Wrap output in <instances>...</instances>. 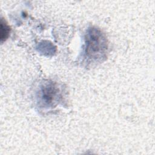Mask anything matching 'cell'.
Returning <instances> with one entry per match:
<instances>
[{
	"label": "cell",
	"mask_w": 155,
	"mask_h": 155,
	"mask_svg": "<svg viewBox=\"0 0 155 155\" xmlns=\"http://www.w3.org/2000/svg\"><path fill=\"white\" fill-rule=\"evenodd\" d=\"M108 41L105 35L99 28L89 27L85 35V58L92 62L102 61L107 57Z\"/></svg>",
	"instance_id": "6da1fadb"
},
{
	"label": "cell",
	"mask_w": 155,
	"mask_h": 155,
	"mask_svg": "<svg viewBox=\"0 0 155 155\" xmlns=\"http://www.w3.org/2000/svg\"><path fill=\"white\" fill-rule=\"evenodd\" d=\"M60 97V89L56 82L47 81L41 85L38 98L41 107L45 108L53 107L58 103Z\"/></svg>",
	"instance_id": "7a4b0ae2"
},
{
	"label": "cell",
	"mask_w": 155,
	"mask_h": 155,
	"mask_svg": "<svg viewBox=\"0 0 155 155\" xmlns=\"http://www.w3.org/2000/svg\"><path fill=\"white\" fill-rule=\"evenodd\" d=\"M42 50V53H54V50H53V45L51 44H48V42H47V44L45 43V42H42V43L39 44V48H44Z\"/></svg>",
	"instance_id": "277c9868"
},
{
	"label": "cell",
	"mask_w": 155,
	"mask_h": 155,
	"mask_svg": "<svg viewBox=\"0 0 155 155\" xmlns=\"http://www.w3.org/2000/svg\"><path fill=\"white\" fill-rule=\"evenodd\" d=\"M10 33V27L7 22L2 18L1 19V31H0V39L2 42L8 38Z\"/></svg>",
	"instance_id": "3957f363"
}]
</instances>
